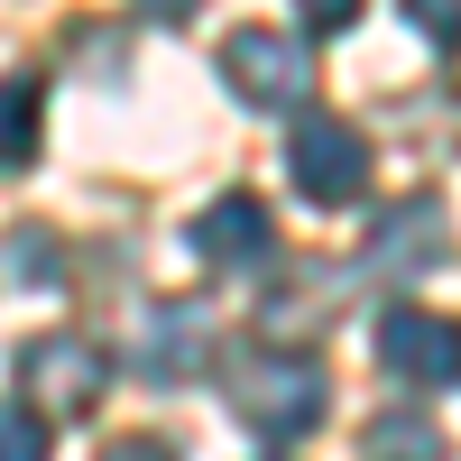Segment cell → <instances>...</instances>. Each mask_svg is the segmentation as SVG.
<instances>
[{"label": "cell", "mask_w": 461, "mask_h": 461, "mask_svg": "<svg viewBox=\"0 0 461 461\" xmlns=\"http://www.w3.org/2000/svg\"><path fill=\"white\" fill-rule=\"evenodd\" d=\"M323 406H332V369L314 351H249L230 369V415H240L249 434H267V443L314 434Z\"/></svg>", "instance_id": "obj_1"}, {"label": "cell", "mask_w": 461, "mask_h": 461, "mask_svg": "<svg viewBox=\"0 0 461 461\" xmlns=\"http://www.w3.org/2000/svg\"><path fill=\"white\" fill-rule=\"evenodd\" d=\"M286 176H295V194H304V203L341 212V203H360V194H369V139H360L351 121H323V111H304V121L286 130Z\"/></svg>", "instance_id": "obj_2"}, {"label": "cell", "mask_w": 461, "mask_h": 461, "mask_svg": "<svg viewBox=\"0 0 461 461\" xmlns=\"http://www.w3.org/2000/svg\"><path fill=\"white\" fill-rule=\"evenodd\" d=\"M19 388H28L37 425H47V415H93L102 388H111V360H102V341H84V332H37L19 351Z\"/></svg>", "instance_id": "obj_3"}, {"label": "cell", "mask_w": 461, "mask_h": 461, "mask_svg": "<svg viewBox=\"0 0 461 461\" xmlns=\"http://www.w3.org/2000/svg\"><path fill=\"white\" fill-rule=\"evenodd\" d=\"M221 84L249 111H295L314 93V56H304L295 37H277V28H230L221 37Z\"/></svg>", "instance_id": "obj_4"}, {"label": "cell", "mask_w": 461, "mask_h": 461, "mask_svg": "<svg viewBox=\"0 0 461 461\" xmlns=\"http://www.w3.org/2000/svg\"><path fill=\"white\" fill-rule=\"evenodd\" d=\"M369 277H425V267H443L452 258V212H443V194H406V203H388L369 221Z\"/></svg>", "instance_id": "obj_5"}, {"label": "cell", "mask_w": 461, "mask_h": 461, "mask_svg": "<svg viewBox=\"0 0 461 461\" xmlns=\"http://www.w3.org/2000/svg\"><path fill=\"white\" fill-rule=\"evenodd\" d=\"M378 360L415 388H461V323L452 314H425V304H397L378 323Z\"/></svg>", "instance_id": "obj_6"}, {"label": "cell", "mask_w": 461, "mask_h": 461, "mask_svg": "<svg viewBox=\"0 0 461 461\" xmlns=\"http://www.w3.org/2000/svg\"><path fill=\"white\" fill-rule=\"evenodd\" d=\"M139 369L148 378H203L212 369V314H203V304H148Z\"/></svg>", "instance_id": "obj_7"}, {"label": "cell", "mask_w": 461, "mask_h": 461, "mask_svg": "<svg viewBox=\"0 0 461 461\" xmlns=\"http://www.w3.org/2000/svg\"><path fill=\"white\" fill-rule=\"evenodd\" d=\"M194 249H203L212 267H258L267 249H277V221H267L258 194H221V203L194 221Z\"/></svg>", "instance_id": "obj_8"}, {"label": "cell", "mask_w": 461, "mask_h": 461, "mask_svg": "<svg viewBox=\"0 0 461 461\" xmlns=\"http://www.w3.org/2000/svg\"><path fill=\"white\" fill-rule=\"evenodd\" d=\"M360 461H443V425H434V415H406V406H388V415H369Z\"/></svg>", "instance_id": "obj_9"}, {"label": "cell", "mask_w": 461, "mask_h": 461, "mask_svg": "<svg viewBox=\"0 0 461 461\" xmlns=\"http://www.w3.org/2000/svg\"><path fill=\"white\" fill-rule=\"evenodd\" d=\"M0 258H10L19 286H65V240H56L47 221H19L10 240H0Z\"/></svg>", "instance_id": "obj_10"}, {"label": "cell", "mask_w": 461, "mask_h": 461, "mask_svg": "<svg viewBox=\"0 0 461 461\" xmlns=\"http://www.w3.org/2000/svg\"><path fill=\"white\" fill-rule=\"evenodd\" d=\"M28 158H37V84L10 74L0 84V167H28Z\"/></svg>", "instance_id": "obj_11"}, {"label": "cell", "mask_w": 461, "mask_h": 461, "mask_svg": "<svg viewBox=\"0 0 461 461\" xmlns=\"http://www.w3.org/2000/svg\"><path fill=\"white\" fill-rule=\"evenodd\" d=\"M0 461H47V425L28 406H0Z\"/></svg>", "instance_id": "obj_12"}, {"label": "cell", "mask_w": 461, "mask_h": 461, "mask_svg": "<svg viewBox=\"0 0 461 461\" xmlns=\"http://www.w3.org/2000/svg\"><path fill=\"white\" fill-rule=\"evenodd\" d=\"M406 19L425 28V37H443V47H452V37H461V0H406Z\"/></svg>", "instance_id": "obj_13"}, {"label": "cell", "mask_w": 461, "mask_h": 461, "mask_svg": "<svg viewBox=\"0 0 461 461\" xmlns=\"http://www.w3.org/2000/svg\"><path fill=\"white\" fill-rule=\"evenodd\" d=\"M102 461H176V452H167V443H158V434H121V443H111V452H102Z\"/></svg>", "instance_id": "obj_14"}, {"label": "cell", "mask_w": 461, "mask_h": 461, "mask_svg": "<svg viewBox=\"0 0 461 461\" xmlns=\"http://www.w3.org/2000/svg\"><path fill=\"white\" fill-rule=\"evenodd\" d=\"M295 10L314 19V28H351V10H360V0H295Z\"/></svg>", "instance_id": "obj_15"}, {"label": "cell", "mask_w": 461, "mask_h": 461, "mask_svg": "<svg viewBox=\"0 0 461 461\" xmlns=\"http://www.w3.org/2000/svg\"><path fill=\"white\" fill-rule=\"evenodd\" d=\"M148 19H194V0H139Z\"/></svg>", "instance_id": "obj_16"}]
</instances>
